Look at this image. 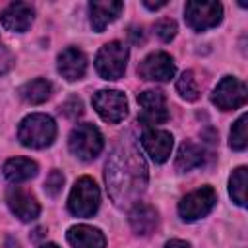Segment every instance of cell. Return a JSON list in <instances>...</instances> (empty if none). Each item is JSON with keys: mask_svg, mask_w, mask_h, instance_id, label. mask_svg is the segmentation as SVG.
Listing matches in <instances>:
<instances>
[{"mask_svg": "<svg viewBox=\"0 0 248 248\" xmlns=\"http://www.w3.org/2000/svg\"><path fill=\"white\" fill-rule=\"evenodd\" d=\"M39 248H60L58 244H54V242H46V244H41Z\"/></svg>", "mask_w": 248, "mask_h": 248, "instance_id": "cell-31", "label": "cell"}, {"mask_svg": "<svg viewBox=\"0 0 248 248\" xmlns=\"http://www.w3.org/2000/svg\"><path fill=\"white\" fill-rule=\"evenodd\" d=\"M68 118H78L81 112H83V105H81V101L78 99V97H70L64 105H62V108H60Z\"/></svg>", "mask_w": 248, "mask_h": 248, "instance_id": "cell-27", "label": "cell"}, {"mask_svg": "<svg viewBox=\"0 0 248 248\" xmlns=\"http://www.w3.org/2000/svg\"><path fill=\"white\" fill-rule=\"evenodd\" d=\"M37 170H39L37 163L27 159V157H14V159H8L4 163V176L16 184L33 178L37 174Z\"/></svg>", "mask_w": 248, "mask_h": 248, "instance_id": "cell-19", "label": "cell"}, {"mask_svg": "<svg viewBox=\"0 0 248 248\" xmlns=\"http://www.w3.org/2000/svg\"><path fill=\"white\" fill-rule=\"evenodd\" d=\"M138 105L141 107V112H140L138 120L143 122L145 126L163 124L169 118L167 99H165L163 91H159V89H147V91L140 93L138 95Z\"/></svg>", "mask_w": 248, "mask_h": 248, "instance_id": "cell-10", "label": "cell"}, {"mask_svg": "<svg viewBox=\"0 0 248 248\" xmlns=\"http://www.w3.org/2000/svg\"><path fill=\"white\" fill-rule=\"evenodd\" d=\"M70 151L81 161H93L103 151V134L93 124H78L68 140Z\"/></svg>", "mask_w": 248, "mask_h": 248, "instance_id": "cell-4", "label": "cell"}, {"mask_svg": "<svg viewBox=\"0 0 248 248\" xmlns=\"http://www.w3.org/2000/svg\"><path fill=\"white\" fill-rule=\"evenodd\" d=\"M62 184H64V174L60 170H50V174L45 180V190L48 196H56L62 190Z\"/></svg>", "mask_w": 248, "mask_h": 248, "instance_id": "cell-26", "label": "cell"}, {"mask_svg": "<svg viewBox=\"0 0 248 248\" xmlns=\"http://www.w3.org/2000/svg\"><path fill=\"white\" fill-rule=\"evenodd\" d=\"M205 163V151L203 147H200L198 143L194 141H184L178 149V155H176V170L180 172H188L196 167H202Z\"/></svg>", "mask_w": 248, "mask_h": 248, "instance_id": "cell-20", "label": "cell"}, {"mask_svg": "<svg viewBox=\"0 0 248 248\" xmlns=\"http://www.w3.org/2000/svg\"><path fill=\"white\" fill-rule=\"evenodd\" d=\"M165 248H190L186 240H180V238H172L165 244Z\"/></svg>", "mask_w": 248, "mask_h": 248, "instance_id": "cell-29", "label": "cell"}, {"mask_svg": "<svg viewBox=\"0 0 248 248\" xmlns=\"http://www.w3.org/2000/svg\"><path fill=\"white\" fill-rule=\"evenodd\" d=\"M68 242L72 248H105L107 246V238L105 234L89 225H76L68 231L66 234Z\"/></svg>", "mask_w": 248, "mask_h": 248, "instance_id": "cell-18", "label": "cell"}, {"mask_svg": "<svg viewBox=\"0 0 248 248\" xmlns=\"http://www.w3.org/2000/svg\"><path fill=\"white\" fill-rule=\"evenodd\" d=\"M246 182H248V170L246 167H238L232 170L231 178H229V194L232 198V202L240 207L246 205Z\"/></svg>", "mask_w": 248, "mask_h": 248, "instance_id": "cell-22", "label": "cell"}, {"mask_svg": "<svg viewBox=\"0 0 248 248\" xmlns=\"http://www.w3.org/2000/svg\"><path fill=\"white\" fill-rule=\"evenodd\" d=\"M153 29H155V35H157L161 41L169 43V41H172L174 35H176V21L170 19V17H163V19H159V21L153 25Z\"/></svg>", "mask_w": 248, "mask_h": 248, "instance_id": "cell-25", "label": "cell"}, {"mask_svg": "<svg viewBox=\"0 0 248 248\" xmlns=\"http://www.w3.org/2000/svg\"><path fill=\"white\" fill-rule=\"evenodd\" d=\"M33 16H35V12H33L31 4H27V2H12L2 10L0 19H2V25L8 31L23 33V31H27L31 27Z\"/></svg>", "mask_w": 248, "mask_h": 248, "instance_id": "cell-14", "label": "cell"}, {"mask_svg": "<svg viewBox=\"0 0 248 248\" xmlns=\"http://www.w3.org/2000/svg\"><path fill=\"white\" fill-rule=\"evenodd\" d=\"M85 70H87V58L79 48L70 46L58 54V72L68 81L81 79L85 76Z\"/></svg>", "mask_w": 248, "mask_h": 248, "instance_id": "cell-16", "label": "cell"}, {"mask_svg": "<svg viewBox=\"0 0 248 248\" xmlns=\"http://www.w3.org/2000/svg\"><path fill=\"white\" fill-rule=\"evenodd\" d=\"M167 2L165 0H159V2H151V0H143V6L145 8H149V10H159V8H163Z\"/></svg>", "mask_w": 248, "mask_h": 248, "instance_id": "cell-30", "label": "cell"}, {"mask_svg": "<svg viewBox=\"0 0 248 248\" xmlns=\"http://www.w3.org/2000/svg\"><path fill=\"white\" fill-rule=\"evenodd\" d=\"M17 138L25 147L43 149L48 147L56 138V124L48 114H29L17 128Z\"/></svg>", "mask_w": 248, "mask_h": 248, "instance_id": "cell-2", "label": "cell"}, {"mask_svg": "<svg viewBox=\"0 0 248 248\" xmlns=\"http://www.w3.org/2000/svg\"><path fill=\"white\" fill-rule=\"evenodd\" d=\"M176 72L174 60L167 52H151L138 66L140 78L147 81H169Z\"/></svg>", "mask_w": 248, "mask_h": 248, "instance_id": "cell-11", "label": "cell"}, {"mask_svg": "<svg viewBox=\"0 0 248 248\" xmlns=\"http://www.w3.org/2000/svg\"><path fill=\"white\" fill-rule=\"evenodd\" d=\"M10 66H12V54L8 52V48L0 41V74H4Z\"/></svg>", "mask_w": 248, "mask_h": 248, "instance_id": "cell-28", "label": "cell"}, {"mask_svg": "<svg viewBox=\"0 0 248 248\" xmlns=\"http://www.w3.org/2000/svg\"><path fill=\"white\" fill-rule=\"evenodd\" d=\"M217 202V196H215V190L211 186H202L190 194H186L180 203H178V213L182 217V221L186 223H194L202 217H205L213 205Z\"/></svg>", "mask_w": 248, "mask_h": 248, "instance_id": "cell-6", "label": "cell"}, {"mask_svg": "<svg viewBox=\"0 0 248 248\" xmlns=\"http://www.w3.org/2000/svg\"><path fill=\"white\" fill-rule=\"evenodd\" d=\"M99 202H101V194L95 180L89 176H81L76 180L70 192L68 209L76 217H91L99 209Z\"/></svg>", "mask_w": 248, "mask_h": 248, "instance_id": "cell-3", "label": "cell"}, {"mask_svg": "<svg viewBox=\"0 0 248 248\" xmlns=\"http://www.w3.org/2000/svg\"><path fill=\"white\" fill-rule=\"evenodd\" d=\"M6 202H8V207L12 209V213L19 221H25V223L35 221L41 213V207H39V202L35 200V196L19 186H12L6 192Z\"/></svg>", "mask_w": 248, "mask_h": 248, "instance_id": "cell-12", "label": "cell"}, {"mask_svg": "<svg viewBox=\"0 0 248 248\" xmlns=\"http://www.w3.org/2000/svg\"><path fill=\"white\" fill-rule=\"evenodd\" d=\"M141 147L145 149V153L155 161V163H165L170 157L172 151V134L167 130H155V128H147L141 134L140 140Z\"/></svg>", "mask_w": 248, "mask_h": 248, "instance_id": "cell-13", "label": "cell"}, {"mask_svg": "<svg viewBox=\"0 0 248 248\" xmlns=\"http://www.w3.org/2000/svg\"><path fill=\"white\" fill-rule=\"evenodd\" d=\"M14 248H17V244H16V246H14Z\"/></svg>", "mask_w": 248, "mask_h": 248, "instance_id": "cell-32", "label": "cell"}, {"mask_svg": "<svg viewBox=\"0 0 248 248\" xmlns=\"http://www.w3.org/2000/svg\"><path fill=\"white\" fill-rule=\"evenodd\" d=\"M130 227L136 234H141V236H147L151 234L155 229H157V223H159V215H157V209L151 207L149 203H134V207L130 209Z\"/></svg>", "mask_w": 248, "mask_h": 248, "instance_id": "cell-17", "label": "cell"}, {"mask_svg": "<svg viewBox=\"0 0 248 248\" xmlns=\"http://www.w3.org/2000/svg\"><path fill=\"white\" fill-rule=\"evenodd\" d=\"M105 182L110 200L118 207L138 202L147 186V165L132 138H122L105 165Z\"/></svg>", "mask_w": 248, "mask_h": 248, "instance_id": "cell-1", "label": "cell"}, {"mask_svg": "<svg viewBox=\"0 0 248 248\" xmlns=\"http://www.w3.org/2000/svg\"><path fill=\"white\" fill-rule=\"evenodd\" d=\"M91 103H93V108L99 112V116L105 122H110V124L122 122L126 118V114H128L126 95L122 91H116V89H101V91H97L93 95Z\"/></svg>", "mask_w": 248, "mask_h": 248, "instance_id": "cell-7", "label": "cell"}, {"mask_svg": "<svg viewBox=\"0 0 248 248\" xmlns=\"http://www.w3.org/2000/svg\"><path fill=\"white\" fill-rule=\"evenodd\" d=\"M184 19L194 31L211 29L223 19V6L219 2H186Z\"/></svg>", "mask_w": 248, "mask_h": 248, "instance_id": "cell-8", "label": "cell"}, {"mask_svg": "<svg viewBox=\"0 0 248 248\" xmlns=\"http://www.w3.org/2000/svg\"><path fill=\"white\" fill-rule=\"evenodd\" d=\"M124 10V4L118 0H93L89 2V21L91 27L101 33L108 23H112L120 12Z\"/></svg>", "mask_w": 248, "mask_h": 248, "instance_id": "cell-15", "label": "cell"}, {"mask_svg": "<svg viewBox=\"0 0 248 248\" xmlns=\"http://www.w3.org/2000/svg\"><path fill=\"white\" fill-rule=\"evenodd\" d=\"M128 62V46L120 41H110L101 46L95 58V68L103 79H118L124 76Z\"/></svg>", "mask_w": 248, "mask_h": 248, "instance_id": "cell-5", "label": "cell"}, {"mask_svg": "<svg viewBox=\"0 0 248 248\" xmlns=\"http://www.w3.org/2000/svg\"><path fill=\"white\" fill-rule=\"evenodd\" d=\"M176 89H178L180 97L186 99V101H196L200 97V87H198V81H196L192 70L182 72V76L176 81Z\"/></svg>", "mask_w": 248, "mask_h": 248, "instance_id": "cell-24", "label": "cell"}, {"mask_svg": "<svg viewBox=\"0 0 248 248\" xmlns=\"http://www.w3.org/2000/svg\"><path fill=\"white\" fill-rule=\"evenodd\" d=\"M248 91L244 81L232 76H225L211 93V103L221 110H234L246 103Z\"/></svg>", "mask_w": 248, "mask_h": 248, "instance_id": "cell-9", "label": "cell"}, {"mask_svg": "<svg viewBox=\"0 0 248 248\" xmlns=\"http://www.w3.org/2000/svg\"><path fill=\"white\" fill-rule=\"evenodd\" d=\"M246 122H248V116L246 114H240L238 120L232 124L231 128V136H229V145L234 149V151H244L246 145H248V134H246Z\"/></svg>", "mask_w": 248, "mask_h": 248, "instance_id": "cell-23", "label": "cell"}, {"mask_svg": "<svg viewBox=\"0 0 248 248\" xmlns=\"http://www.w3.org/2000/svg\"><path fill=\"white\" fill-rule=\"evenodd\" d=\"M50 89H52L50 81H46V79H43V78H37V79H31V81L23 83V85L17 89V93H19V97H21L25 103L41 105V103H45V101L50 97Z\"/></svg>", "mask_w": 248, "mask_h": 248, "instance_id": "cell-21", "label": "cell"}]
</instances>
